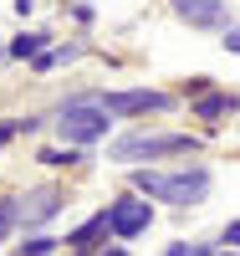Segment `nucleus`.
I'll return each mask as SVG.
<instances>
[{
  "label": "nucleus",
  "instance_id": "f257e3e1",
  "mask_svg": "<svg viewBox=\"0 0 240 256\" xmlns=\"http://www.w3.org/2000/svg\"><path fill=\"white\" fill-rule=\"evenodd\" d=\"M133 190H148V200H169V205H200L210 195V174L189 169V174H159V169H138Z\"/></svg>",
  "mask_w": 240,
  "mask_h": 256
},
{
  "label": "nucleus",
  "instance_id": "f03ea898",
  "mask_svg": "<svg viewBox=\"0 0 240 256\" xmlns=\"http://www.w3.org/2000/svg\"><path fill=\"white\" fill-rule=\"evenodd\" d=\"M184 148H200L189 134H123L113 148H107V159L118 164H148V159H164V154H184Z\"/></svg>",
  "mask_w": 240,
  "mask_h": 256
},
{
  "label": "nucleus",
  "instance_id": "7ed1b4c3",
  "mask_svg": "<svg viewBox=\"0 0 240 256\" xmlns=\"http://www.w3.org/2000/svg\"><path fill=\"white\" fill-rule=\"evenodd\" d=\"M107 113L102 102H67V108H61V138L67 144H97V138H107Z\"/></svg>",
  "mask_w": 240,
  "mask_h": 256
},
{
  "label": "nucleus",
  "instance_id": "20e7f679",
  "mask_svg": "<svg viewBox=\"0 0 240 256\" xmlns=\"http://www.w3.org/2000/svg\"><path fill=\"white\" fill-rule=\"evenodd\" d=\"M107 220H113V236L133 241V236H143V230L154 226V200H143V195H118L113 205H107Z\"/></svg>",
  "mask_w": 240,
  "mask_h": 256
},
{
  "label": "nucleus",
  "instance_id": "39448f33",
  "mask_svg": "<svg viewBox=\"0 0 240 256\" xmlns=\"http://www.w3.org/2000/svg\"><path fill=\"white\" fill-rule=\"evenodd\" d=\"M102 108L107 113H123V118H143V113H169L174 98L159 92V88H133V92H107Z\"/></svg>",
  "mask_w": 240,
  "mask_h": 256
},
{
  "label": "nucleus",
  "instance_id": "423d86ee",
  "mask_svg": "<svg viewBox=\"0 0 240 256\" xmlns=\"http://www.w3.org/2000/svg\"><path fill=\"white\" fill-rule=\"evenodd\" d=\"M174 16H184L189 26H205V31H215V26L230 20V10L220 6V0H174Z\"/></svg>",
  "mask_w": 240,
  "mask_h": 256
},
{
  "label": "nucleus",
  "instance_id": "0eeeda50",
  "mask_svg": "<svg viewBox=\"0 0 240 256\" xmlns=\"http://www.w3.org/2000/svg\"><path fill=\"white\" fill-rule=\"evenodd\" d=\"M61 210V190L56 184H41V190H31L26 200H20V220L26 226H41V220H51Z\"/></svg>",
  "mask_w": 240,
  "mask_h": 256
},
{
  "label": "nucleus",
  "instance_id": "6e6552de",
  "mask_svg": "<svg viewBox=\"0 0 240 256\" xmlns=\"http://www.w3.org/2000/svg\"><path fill=\"white\" fill-rule=\"evenodd\" d=\"M107 230H113V220H107V210H102V216H92L87 226L72 230V251H92V246H102V241H107Z\"/></svg>",
  "mask_w": 240,
  "mask_h": 256
},
{
  "label": "nucleus",
  "instance_id": "1a4fd4ad",
  "mask_svg": "<svg viewBox=\"0 0 240 256\" xmlns=\"http://www.w3.org/2000/svg\"><path fill=\"white\" fill-rule=\"evenodd\" d=\"M230 108H240V98H235V92H205V98H194V113H200L205 123H215V118H225Z\"/></svg>",
  "mask_w": 240,
  "mask_h": 256
},
{
  "label": "nucleus",
  "instance_id": "9d476101",
  "mask_svg": "<svg viewBox=\"0 0 240 256\" xmlns=\"http://www.w3.org/2000/svg\"><path fill=\"white\" fill-rule=\"evenodd\" d=\"M41 52H46V36H41V31H31V36H15V41H10V56H20V62H36Z\"/></svg>",
  "mask_w": 240,
  "mask_h": 256
},
{
  "label": "nucleus",
  "instance_id": "9b49d317",
  "mask_svg": "<svg viewBox=\"0 0 240 256\" xmlns=\"http://www.w3.org/2000/svg\"><path fill=\"white\" fill-rule=\"evenodd\" d=\"M72 56H77V46H67V52H41V56L31 62V72H56L61 62H72Z\"/></svg>",
  "mask_w": 240,
  "mask_h": 256
},
{
  "label": "nucleus",
  "instance_id": "f8f14e48",
  "mask_svg": "<svg viewBox=\"0 0 240 256\" xmlns=\"http://www.w3.org/2000/svg\"><path fill=\"white\" fill-rule=\"evenodd\" d=\"M41 164H77V148H41Z\"/></svg>",
  "mask_w": 240,
  "mask_h": 256
},
{
  "label": "nucleus",
  "instance_id": "ddd939ff",
  "mask_svg": "<svg viewBox=\"0 0 240 256\" xmlns=\"http://www.w3.org/2000/svg\"><path fill=\"white\" fill-rule=\"evenodd\" d=\"M15 216H20V205H15V200H0V241H5V230H10Z\"/></svg>",
  "mask_w": 240,
  "mask_h": 256
},
{
  "label": "nucleus",
  "instance_id": "4468645a",
  "mask_svg": "<svg viewBox=\"0 0 240 256\" xmlns=\"http://www.w3.org/2000/svg\"><path fill=\"white\" fill-rule=\"evenodd\" d=\"M46 251H51L46 236H31V241H26V256H46Z\"/></svg>",
  "mask_w": 240,
  "mask_h": 256
},
{
  "label": "nucleus",
  "instance_id": "2eb2a0df",
  "mask_svg": "<svg viewBox=\"0 0 240 256\" xmlns=\"http://www.w3.org/2000/svg\"><path fill=\"white\" fill-rule=\"evenodd\" d=\"M220 236H225V246H240V220H230V226L220 230Z\"/></svg>",
  "mask_w": 240,
  "mask_h": 256
},
{
  "label": "nucleus",
  "instance_id": "dca6fc26",
  "mask_svg": "<svg viewBox=\"0 0 240 256\" xmlns=\"http://www.w3.org/2000/svg\"><path fill=\"white\" fill-rule=\"evenodd\" d=\"M10 134H20V123H0V144H5Z\"/></svg>",
  "mask_w": 240,
  "mask_h": 256
},
{
  "label": "nucleus",
  "instance_id": "f3484780",
  "mask_svg": "<svg viewBox=\"0 0 240 256\" xmlns=\"http://www.w3.org/2000/svg\"><path fill=\"white\" fill-rule=\"evenodd\" d=\"M164 256H189V246H184V241H174V246H169Z\"/></svg>",
  "mask_w": 240,
  "mask_h": 256
},
{
  "label": "nucleus",
  "instance_id": "a211bd4d",
  "mask_svg": "<svg viewBox=\"0 0 240 256\" xmlns=\"http://www.w3.org/2000/svg\"><path fill=\"white\" fill-rule=\"evenodd\" d=\"M225 46H230V52H240V31H230V36H225Z\"/></svg>",
  "mask_w": 240,
  "mask_h": 256
},
{
  "label": "nucleus",
  "instance_id": "6ab92c4d",
  "mask_svg": "<svg viewBox=\"0 0 240 256\" xmlns=\"http://www.w3.org/2000/svg\"><path fill=\"white\" fill-rule=\"evenodd\" d=\"M102 256H128V251H123V246H113V251H107V246H102Z\"/></svg>",
  "mask_w": 240,
  "mask_h": 256
},
{
  "label": "nucleus",
  "instance_id": "aec40b11",
  "mask_svg": "<svg viewBox=\"0 0 240 256\" xmlns=\"http://www.w3.org/2000/svg\"><path fill=\"white\" fill-rule=\"evenodd\" d=\"M0 56H5V46H0Z\"/></svg>",
  "mask_w": 240,
  "mask_h": 256
},
{
  "label": "nucleus",
  "instance_id": "412c9836",
  "mask_svg": "<svg viewBox=\"0 0 240 256\" xmlns=\"http://www.w3.org/2000/svg\"><path fill=\"white\" fill-rule=\"evenodd\" d=\"M225 256H230V251H225Z\"/></svg>",
  "mask_w": 240,
  "mask_h": 256
}]
</instances>
